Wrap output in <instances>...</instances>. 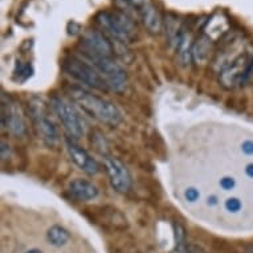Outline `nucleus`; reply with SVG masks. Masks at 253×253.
I'll use <instances>...</instances> for the list:
<instances>
[{
    "instance_id": "1",
    "label": "nucleus",
    "mask_w": 253,
    "mask_h": 253,
    "mask_svg": "<svg viewBox=\"0 0 253 253\" xmlns=\"http://www.w3.org/2000/svg\"><path fill=\"white\" fill-rule=\"evenodd\" d=\"M69 94L72 100L75 101L84 112L102 124L117 126L122 121V114L116 105L112 104L110 101L101 98L79 86H72L69 89Z\"/></svg>"
},
{
    "instance_id": "2",
    "label": "nucleus",
    "mask_w": 253,
    "mask_h": 253,
    "mask_svg": "<svg viewBox=\"0 0 253 253\" xmlns=\"http://www.w3.org/2000/svg\"><path fill=\"white\" fill-rule=\"evenodd\" d=\"M97 23L102 28L110 34L112 39H116L118 42L124 44H130L133 42L135 35H137V28L127 15L120 11H102L97 15Z\"/></svg>"
},
{
    "instance_id": "3",
    "label": "nucleus",
    "mask_w": 253,
    "mask_h": 253,
    "mask_svg": "<svg viewBox=\"0 0 253 253\" xmlns=\"http://www.w3.org/2000/svg\"><path fill=\"white\" fill-rule=\"evenodd\" d=\"M62 68L68 75L73 79L79 80L80 83H84L89 86L94 87L97 90L108 91L109 86L101 73L97 71L94 65H91L86 60L80 58L77 56H69L62 62Z\"/></svg>"
},
{
    "instance_id": "4",
    "label": "nucleus",
    "mask_w": 253,
    "mask_h": 253,
    "mask_svg": "<svg viewBox=\"0 0 253 253\" xmlns=\"http://www.w3.org/2000/svg\"><path fill=\"white\" fill-rule=\"evenodd\" d=\"M83 56L86 58V61H90L91 65L97 68V71L100 72L101 76L108 84L109 89L117 93H122L126 89L127 75L114 58L87 53H83Z\"/></svg>"
},
{
    "instance_id": "5",
    "label": "nucleus",
    "mask_w": 253,
    "mask_h": 253,
    "mask_svg": "<svg viewBox=\"0 0 253 253\" xmlns=\"http://www.w3.org/2000/svg\"><path fill=\"white\" fill-rule=\"evenodd\" d=\"M252 69L253 53L243 52L224 68H221L219 75L220 85L225 89H233L248 79Z\"/></svg>"
},
{
    "instance_id": "6",
    "label": "nucleus",
    "mask_w": 253,
    "mask_h": 253,
    "mask_svg": "<svg viewBox=\"0 0 253 253\" xmlns=\"http://www.w3.org/2000/svg\"><path fill=\"white\" fill-rule=\"evenodd\" d=\"M29 110H31V117L34 120L35 127L38 130L39 135L42 137V141L45 142L48 146L57 145L60 142L58 129L48 114V110H46L44 102L39 98H34L29 102Z\"/></svg>"
},
{
    "instance_id": "7",
    "label": "nucleus",
    "mask_w": 253,
    "mask_h": 253,
    "mask_svg": "<svg viewBox=\"0 0 253 253\" xmlns=\"http://www.w3.org/2000/svg\"><path fill=\"white\" fill-rule=\"evenodd\" d=\"M52 106L54 113L57 114L58 120L61 121L64 129L67 130V133L76 139L83 137L85 133V125L75 106L61 97H53Z\"/></svg>"
},
{
    "instance_id": "8",
    "label": "nucleus",
    "mask_w": 253,
    "mask_h": 253,
    "mask_svg": "<svg viewBox=\"0 0 253 253\" xmlns=\"http://www.w3.org/2000/svg\"><path fill=\"white\" fill-rule=\"evenodd\" d=\"M81 53L97 54L105 57L114 56V46L112 40H109L104 34L96 29H87L81 38Z\"/></svg>"
},
{
    "instance_id": "9",
    "label": "nucleus",
    "mask_w": 253,
    "mask_h": 253,
    "mask_svg": "<svg viewBox=\"0 0 253 253\" xmlns=\"http://www.w3.org/2000/svg\"><path fill=\"white\" fill-rule=\"evenodd\" d=\"M1 125L16 137L24 135L25 124L21 117L20 109L5 94L1 96Z\"/></svg>"
},
{
    "instance_id": "10",
    "label": "nucleus",
    "mask_w": 253,
    "mask_h": 253,
    "mask_svg": "<svg viewBox=\"0 0 253 253\" xmlns=\"http://www.w3.org/2000/svg\"><path fill=\"white\" fill-rule=\"evenodd\" d=\"M105 167L108 171L113 188L117 192H122V194L129 191L131 187V176L124 163H121L116 158L106 157L105 158Z\"/></svg>"
},
{
    "instance_id": "11",
    "label": "nucleus",
    "mask_w": 253,
    "mask_h": 253,
    "mask_svg": "<svg viewBox=\"0 0 253 253\" xmlns=\"http://www.w3.org/2000/svg\"><path fill=\"white\" fill-rule=\"evenodd\" d=\"M142 23L145 25L146 31L151 35H159L163 31V23L165 19L162 17L159 9L151 1H146L139 9Z\"/></svg>"
},
{
    "instance_id": "12",
    "label": "nucleus",
    "mask_w": 253,
    "mask_h": 253,
    "mask_svg": "<svg viewBox=\"0 0 253 253\" xmlns=\"http://www.w3.org/2000/svg\"><path fill=\"white\" fill-rule=\"evenodd\" d=\"M68 151L72 157V161L87 175H96L100 171V166L96 162V159H93L85 150L81 149L76 143L68 141Z\"/></svg>"
},
{
    "instance_id": "13",
    "label": "nucleus",
    "mask_w": 253,
    "mask_h": 253,
    "mask_svg": "<svg viewBox=\"0 0 253 253\" xmlns=\"http://www.w3.org/2000/svg\"><path fill=\"white\" fill-rule=\"evenodd\" d=\"M163 29L166 34L167 42H170V45L176 48L180 39H182L183 31H184L182 24H180L179 17L174 13H167L166 17H165V23H163Z\"/></svg>"
},
{
    "instance_id": "14",
    "label": "nucleus",
    "mask_w": 253,
    "mask_h": 253,
    "mask_svg": "<svg viewBox=\"0 0 253 253\" xmlns=\"http://www.w3.org/2000/svg\"><path fill=\"white\" fill-rule=\"evenodd\" d=\"M69 191L76 199L79 200H91L97 198L98 195V190L93 183L87 182L85 179H76L71 183L69 186Z\"/></svg>"
},
{
    "instance_id": "15",
    "label": "nucleus",
    "mask_w": 253,
    "mask_h": 253,
    "mask_svg": "<svg viewBox=\"0 0 253 253\" xmlns=\"http://www.w3.org/2000/svg\"><path fill=\"white\" fill-rule=\"evenodd\" d=\"M212 50V39L208 35H200L192 44V61L196 64H203L208 60Z\"/></svg>"
},
{
    "instance_id": "16",
    "label": "nucleus",
    "mask_w": 253,
    "mask_h": 253,
    "mask_svg": "<svg viewBox=\"0 0 253 253\" xmlns=\"http://www.w3.org/2000/svg\"><path fill=\"white\" fill-rule=\"evenodd\" d=\"M46 236H48V240L50 241V244L54 245V247H62V245H65L69 241V237H71L67 229L62 228L60 225L50 227L48 229Z\"/></svg>"
},
{
    "instance_id": "17",
    "label": "nucleus",
    "mask_w": 253,
    "mask_h": 253,
    "mask_svg": "<svg viewBox=\"0 0 253 253\" xmlns=\"http://www.w3.org/2000/svg\"><path fill=\"white\" fill-rule=\"evenodd\" d=\"M174 237L175 252L184 253V251H186V229L179 221L174 223Z\"/></svg>"
},
{
    "instance_id": "18",
    "label": "nucleus",
    "mask_w": 253,
    "mask_h": 253,
    "mask_svg": "<svg viewBox=\"0 0 253 253\" xmlns=\"http://www.w3.org/2000/svg\"><path fill=\"white\" fill-rule=\"evenodd\" d=\"M225 207H227V210H228V211L237 212L241 208L240 200L235 199V198H232V199H228L227 202H225Z\"/></svg>"
},
{
    "instance_id": "19",
    "label": "nucleus",
    "mask_w": 253,
    "mask_h": 253,
    "mask_svg": "<svg viewBox=\"0 0 253 253\" xmlns=\"http://www.w3.org/2000/svg\"><path fill=\"white\" fill-rule=\"evenodd\" d=\"M68 35H71V36H76L77 34H80V31H81V27H80L79 23H76V21H69L68 23Z\"/></svg>"
},
{
    "instance_id": "20",
    "label": "nucleus",
    "mask_w": 253,
    "mask_h": 253,
    "mask_svg": "<svg viewBox=\"0 0 253 253\" xmlns=\"http://www.w3.org/2000/svg\"><path fill=\"white\" fill-rule=\"evenodd\" d=\"M198 198H199V192L196 191L195 188H188L186 191V199L188 202H196Z\"/></svg>"
},
{
    "instance_id": "21",
    "label": "nucleus",
    "mask_w": 253,
    "mask_h": 253,
    "mask_svg": "<svg viewBox=\"0 0 253 253\" xmlns=\"http://www.w3.org/2000/svg\"><path fill=\"white\" fill-rule=\"evenodd\" d=\"M220 186L223 187L224 190H231L235 187V180L232 178H223L220 180Z\"/></svg>"
},
{
    "instance_id": "22",
    "label": "nucleus",
    "mask_w": 253,
    "mask_h": 253,
    "mask_svg": "<svg viewBox=\"0 0 253 253\" xmlns=\"http://www.w3.org/2000/svg\"><path fill=\"white\" fill-rule=\"evenodd\" d=\"M11 155V150L9 146L5 142H1V161H7Z\"/></svg>"
},
{
    "instance_id": "23",
    "label": "nucleus",
    "mask_w": 253,
    "mask_h": 253,
    "mask_svg": "<svg viewBox=\"0 0 253 253\" xmlns=\"http://www.w3.org/2000/svg\"><path fill=\"white\" fill-rule=\"evenodd\" d=\"M184 253H204V251L200 248L199 245L191 244V245H187Z\"/></svg>"
},
{
    "instance_id": "24",
    "label": "nucleus",
    "mask_w": 253,
    "mask_h": 253,
    "mask_svg": "<svg viewBox=\"0 0 253 253\" xmlns=\"http://www.w3.org/2000/svg\"><path fill=\"white\" fill-rule=\"evenodd\" d=\"M243 151H244L245 154H253V142L251 141H247L243 143Z\"/></svg>"
},
{
    "instance_id": "25",
    "label": "nucleus",
    "mask_w": 253,
    "mask_h": 253,
    "mask_svg": "<svg viewBox=\"0 0 253 253\" xmlns=\"http://www.w3.org/2000/svg\"><path fill=\"white\" fill-rule=\"evenodd\" d=\"M245 172H247V175H248V176L253 178V165H248V166H247V169H245Z\"/></svg>"
},
{
    "instance_id": "26",
    "label": "nucleus",
    "mask_w": 253,
    "mask_h": 253,
    "mask_svg": "<svg viewBox=\"0 0 253 253\" xmlns=\"http://www.w3.org/2000/svg\"><path fill=\"white\" fill-rule=\"evenodd\" d=\"M216 203H217L216 196H211V198H208V204H216Z\"/></svg>"
},
{
    "instance_id": "27",
    "label": "nucleus",
    "mask_w": 253,
    "mask_h": 253,
    "mask_svg": "<svg viewBox=\"0 0 253 253\" xmlns=\"http://www.w3.org/2000/svg\"><path fill=\"white\" fill-rule=\"evenodd\" d=\"M27 253H42V251H39V249H31Z\"/></svg>"
},
{
    "instance_id": "28",
    "label": "nucleus",
    "mask_w": 253,
    "mask_h": 253,
    "mask_svg": "<svg viewBox=\"0 0 253 253\" xmlns=\"http://www.w3.org/2000/svg\"><path fill=\"white\" fill-rule=\"evenodd\" d=\"M247 253H253V244L249 245L248 248H247Z\"/></svg>"
}]
</instances>
